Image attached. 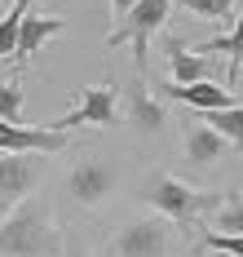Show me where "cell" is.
Instances as JSON below:
<instances>
[{"mask_svg":"<svg viewBox=\"0 0 243 257\" xmlns=\"http://www.w3.org/2000/svg\"><path fill=\"white\" fill-rule=\"evenodd\" d=\"M204 248L226 253V257H243V235H216V231H208L204 235Z\"/></svg>","mask_w":243,"mask_h":257,"instance_id":"cell-20","label":"cell"},{"mask_svg":"<svg viewBox=\"0 0 243 257\" xmlns=\"http://www.w3.org/2000/svg\"><path fill=\"white\" fill-rule=\"evenodd\" d=\"M182 142H186V160H190V164H212V160H221L226 147H230V142L216 138L204 120H190L186 133H182Z\"/></svg>","mask_w":243,"mask_h":257,"instance_id":"cell-12","label":"cell"},{"mask_svg":"<svg viewBox=\"0 0 243 257\" xmlns=\"http://www.w3.org/2000/svg\"><path fill=\"white\" fill-rule=\"evenodd\" d=\"M204 124L212 128L216 138H226V142H243V106H226V111H208V115H199Z\"/></svg>","mask_w":243,"mask_h":257,"instance_id":"cell-16","label":"cell"},{"mask_svg":"<svg viewBox=\"0 0 243 257\" xmlns=\"http://www.w3.org/2000/svg\"><path fill=\"white\" fill-rule=\"evenodd\" d=\"M66 191L76 204H102L110 191H115V169L102 160H80L66 178Z\"/></svg>","mask_w":243,"mask_h":257,"instance_id":"cell-8","label":"cell"},{"mask_svg":"<svg viewBox=\"0 0 243 257\" xmlns=\"http://www.w3.org/2000/svg\"><path fill=\"white\" fill-rule=\"evenodd\" d=\"M54 151H66V133L0 120V155H54Z\"/></svg>","mask_w":243,"mask_h":257,"instance_id":"cell-7","label":"cell"},{"mask_svg":"<svg viewBox=\"0 0 243 257\" xmlns=\"http://www.w3.org/2000/svg\"><path fill=\"white\" fill-rule=\"evenodd\" d=\"M182 9H190L194 18H226L234 9V0H177Z\"/></svg>","mask_w":243,"mask_h":257,"instance_id":"cell-19","label":"cell"},{"mask_svg":"<svg viewBox=\"0 0 243 257\" xmlns=\"http://www.w3.org/2000/svg\"><path fill=\"white\" fill-rule=\"evenodd\" d=\"M40 182V155H0V217L31 200V186Z\"/></svg>","mask_w":243,"mask_h":257,"instance_id":"cell-6","label":"cell"},{"mask_svg":"<svg viewBox=\"0 0 243 257\" xmlns=\"http://www.w3.org/2000/svg\"><path fill=\"white\" fill-rule=\"evenodd\" d=\"M124 115H128V124H133L137 133H160V128H164V106H160V98H150L142 84H137V89H128Z\"/></svg>","mask_w":243,"mask_h":257,"instance_id":"cell-13","label":"cell"},{"mask_svg":"<svg viewBox=\"0 0 243 257\" xmlns=\"http://www.w3.org/2000/svg\"><path fill=\"white\" fill-rule=\"evenodd\" d=\"M62 239L44 200H22L9 217H0V257H54Z\"/></svg>","mask_w":243,"mask_h":257,"instance_id":"cell-1","label":"cell"},{"mask_svg":"<svg viewBox=\"0 0 243 257\" xmlns=\"http://www.w3.org/2000/svg\"><path fill=\"white\" fill-rule=\"evenodd\" d=\"M62 257H88V248H84V244H71V248H66Z\"/></svg>","mask_w":243,"mask_h":257,"instance_id":"cell-22","label":"cell"},{"mask_svg":"<svg viewBox=\"0 0 243 257\" xmlns=\"http://www.w3.org/2000/svg\"><path fill=\"white\" fill-rule=\"evenodd\" d=\"M168 9H172V0H137L133 9L124 14V23L106 36V45H133V62H137V67H146L150 36L168 23Z\"/></svg>","mask_w":243,"mask_h":257,"instance_id":"cell-3","label":"cell"},{"mask_svg":"<svg viewBox=\"0 0 243 257\" xmlns=\"http://www.w3.org/2000/svg\"><path fill=\"white\" fill-rule=\"evenodd\" d=\"M212 231H216V235H243V200H230V204L216 208Z\"/></svg>","mask_w":243,"mask_h":257,"instance_id":"cell-18","label":"cell"},{"mask_svg":"<svg viewBox=\"0 0 243 257\" xmlns=\"http://www.w3.org/2000/svg\"><path fill=\"white\" fill-rule=\"evenodd\" d=\"M168 67H172V84H199V80H212V58L208 53H194L186 49L182 40H168Z\"/></svg>","mask_w":243,"mask_h":257,"instance_id":"cell-11","label":"cell"},{"mask_svg":"<svg viewBox=\"0 0 243 257\" xmlns=\"http://www.w3.org/2000/svg\"><path fill=\"white\" fill-rule=\"evenodd\" d=\"M164 98H172V102H186L194 106L199 115H208V111H226V106H234V98H230V89H221L216 80H199V84H160Z\"/></svg>","mask_w":243,"mask_h":257,"instance_id":"cell-9","label":"cell"},{"mask_svg":"<svg viewBox=\"0 0 243 257\" xmlns=\"http://www.w3.org/2000/svg\"><path fill=\"white\" fill-rule=\"evenodd\" d=\"M172 226L168 217H137L115 235V253L120 257H168Z\"/></svg>","mask_w":243,"mask_h":257,"instance_id":"cell-5","label":"cell"},{"mask_svg":"<svg viewBox=\"0 0 243 257\" xmlns=\"http://www.w3.org/2000/svg\"><path fill=\"white\" fill-rule=\"evenodd\" d=\"M133 5H137V0H110V9H115V14H128Z\"/></svg>","mask_w":243,"mask_h":257,"instance_id":"cell-21","label":"cell"},{"mask_svg":"<svg viewBox=\"0 0 243 257\" xmlns=\"http://www.w3.org/2000/svg\"><path fill=\"white\" fill-rule=\"evenodd\" d=\"M31 5H36V0H14L9 14L0 18V62L14 53V45H18V27H22V18L31 14Z\"/></svg>","mask_w":243,"mask_h":257,"instance_id":"cell-15","label":"cell"},{"mask_svg":"<svg viewBox=\"0 0 243 257\" xmlns=\"http://www.w3.org/2000/svg\"><path fill=\"white\" fill-rule=\"evenodd\" d=\"M22 98H27V93H22L18 80H4V84H0V120H4V124H22Z\"/></svg>","mask_w":243,"mask_h":257,"instance_id":"cell-17","label":"cell"},{"mask_svg":"<svg viewBox=\"0 0 243 257\" xmlns=\"http://www.w3.org/2000/svg\"><path fill=\"white\" fill-rule=\"evenodd\" d=\"M62 18H54V14H36L31 9L27 18H22V27H18V45H14V62H27L31 53L40 49V45H49L54 36H62Z\"/></svg>","mask_w":243,"mask_h":257,"instance_id":"cell-10","label":"cell"},{"mask_svg":"<svg viewBox=\"0 0 243 257\" xmlns=\"http://www.w3.org/2000/svg\"><path fill=\"white\" fill-rule=\"evenodd\" d=\"M120 102H115V89L110 84H88V89H80V102L71 106L62 120H54V124H44V128H54V133H66V128H80V124H115L120 115Z\"/></svg>","mask_w":243,"mask_h":257,"instance_id":"cell-4","label":"cell"},{"mask_svg":"<svg viewBox=\"0 0 243 257\" xmlns=\"http://www.w3.org/2000/svg\"><path fill=\"white\" fill-rule=\"evenodd\" d=\"M142 200L155 208L160 217H168V222H194L199 213L216 208V195L194 191V186H186L172 173H150V178L142 182Z\"/></svg>","mask_w":243,"mask_h":257,"instance_id":"cell-2","label":"cell"},{"mask_svg":"<svg viewBox=\"0 0 243 257\" xmlns=\"http://www.w3.org/2000/svg\"><path fill=\"white\" fill-rule=\"evenodd\" d=\"M194 53H226L230 58V71H226V80H239V67H243V14L234 18V31L230 36H216V40H208L204 49H194Z\"/></svg>","mask_w":243,"mask_h":257,"instance_id":"cell-14","label":"cell"}]
</instances>
